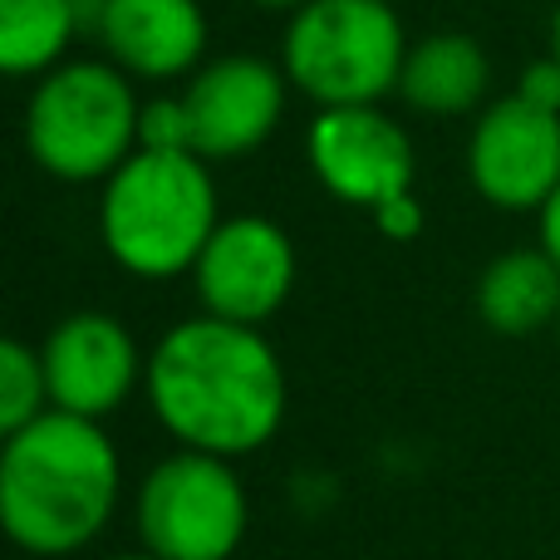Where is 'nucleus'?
I'll return each instance as SVG.
<instances>
[{"label":"nucleus","instance_id":"6","mask_svg":"<svg viewBox=\"0 0 560 560\" xmlns=\"http://www.w3.org/2000/svg\"><path fill=\"white\" fill-rule=\"evenodd\" d=\"M133 526L158 560H232L252 526V502L226 457L177 447L143 472Z\"/></svg>","mask_w":560,"mask_h":560},{"label":"nucleus","instance_id":"24","mask_svg":"<svg viewBox=\"0 0 560 560\" xmlns=\"http://www.w3.org/2000/svg\"><path fill=\"white\" fill-rule=\"evenodd\" d=\"M556 339H560V319H556Z\"/></svg>","mask_w":560,"mask_h":560},{"label":"nucleus","instance_id":"15","mask_svg":"<svg viewBox=\"0 0 560 560\" xmlns=\"http://www.w3.org/2000/svg\"><path fill=\"white\" fill-rule=\"evenodd\" d=\"M74 35H84L74 0H0V69L10 79H45Z\"/></svg>","mask_w":560,"mask_h":560},{"label":"nucleus","instance_id":"23","mask_svg":"<svg viewBox=\"0 0 560 560\" xmlns=\"http://www.w3.org/2000/svg\"><path fill=\"white\" fill-rule=\"evenodd\" d=\"M108 560H158V556H148V551H124V556H108Z\"/></svg>","mask_w":560,"mask_h":560},{"label":"nucleus","instance_id":"5","mask_svg":"<svg viewBox=\"0 0 560 560\" xmlns=\"http://www.w3.org/2000/svg\"><path fill=\"white\" fill-rule=\"evenodd\" d=\"M404 59V20L388 0H310L280 39L290 89L319 108H359L398 94Z\"/></svg>","mask_w":560,"mask_h":560},{"label":"nucleus","instance_id":"13","mask_svg":"<svg viewBox=\"0 0 560 560\" xmlns=\"http://www.w3.org/2000/svg\"><path fill=\"white\" fill-rule=\"evenodd\" d=\"M487 84H492L487 49L477 45L472 35L438 30V35L408 45L404 79H398V98H404L413 114L457 118V114H472V108L482 104Z\"/></svg>","mask_w":560,"mask_h":560},{"label":"nucleus","instance_id":"9","mask_svg":"<svg viewBox=\"0 0 560 560\" xmlns=\"http://www.w3.org/2000/svg\"><path fill=\"white\" fill-rule=\"evenodd\" d=\"M49 378V408L104 423L148 378V359L133 329L104 310H74L39 345Z\"/></svg>","mask_w":560,"mask_h":560},{"label":"nucleus","instance_id":"2","mask_svg":"<svg viewBox=\"0 0 560 560\" xmlns=\"http://www.w3.org/2000/svg\"><path fill=\"white\" fill-rule=\"evenodd\" d=\"M124 463L104 423L49 408L0 447V526L25 556L65 560L114 526Z\"/></svg>","mask_w":560,"mask_h":560},{"label":"nucleus","instance_id":"20","mask_svg":"<svg viewBox=\"0 0 560 560\" xmlns=\"http://www.w3.org/2000/svg\"><path fill=\"white\" fill-rule=\"evenodd\" d=\"M536 217H541V252H546V256H551V261L560 266V187H556V192H551V202H546Z\"/></svg>","mask_w":560,"mask_h":560},{"label":"nucleus","instance_id":"21","mask_svg":"<svg viewBox=\"0 0 560 560\" xmlns=\"http://www.w3.org/2000/svg\"><path fill=\"white\" fill-rule=\"evenodd\" d=\"M252 5H261V10H290V15H295V10H305L310 0H252Z\"/></svg>","mask_w":560,"mask_h":560},{"label":"nucleus","instance_id":"14","mask_svg":"<svg viewBox=\"0 0 560 560\" xmlns=\"http://www.w3.org/2000/svg\"><path fill=\"white\" fill-rule=\"evenodd\" d=\"M472 305L492 335L526 339L560 319V266L541 246H516L487 261L477 276Z\"/></svg>","mask_w":560,"mask_h":560},{"label":"nucleus","instance_id":"18","mask_svg":"<svg viewBox=\"0 0 560 560\" xmlns=\"http://www.w3.org/2000/svg\"><path fill=\"white\" fill-rule=\"evenodd\" d=\"M516 98H526V104L541 108V114H560V65H556L551 55H546V59H532V65L522 69Z\"/></svg>","mask_w":560,"mask_h":560},{"label":"nucleus","instance_id":"8","mask_svg":"<svg viewBox=\"0 0 560 560\" xmlns=\"http://www.w3.org/2000/svg\"><path fill=\"white\" fill-rule=\"evenodd\" d=\"M192 285L202 300V315L261 329L266 319L280 315V305L295 290V246H290L285 226L256 212L222 217V226L192 266Z\"/></svg>","mask_w":560,"mask_h":560},{"label":"nucleus","instance_id":"22","mask_svg":"<svg viewBox=\"0 0 560 560\" xmlns=\"http://www.w3.org/2000/svg\"><path fill=\"white\" fill-rule=\"evenodd\" d=\"M551 59L560 65V5H556V15H551Z\"/></svg>","mask_w":560,"mask_h":560},{"label":"nucleus","instance_id":"16","mask_svg":"<svg viewBox=\"0 0 560 560\" xmlns=\"http://www.w3.org/2000/svg\"><path fill=\"white\" fill-rule=\"evenodd\" d=\"M45 413H49L45 359L25 339H5L0 345V433L10 438Z\"/></svg>","mask_w":560,"mask_h":560},{"label":"nucleus","instance_id":"19","mask_svg":"<svg viewBox=\"0 0 560 560\" xmlns=\"http://www.w3.org/2000/svg\"><path fill=\"white\" fill-rule=\"evenodd\" d=\"M369 217H374L378 236H388V242H413V236L423 232V222H428L423 202H418L413 192L394 197V202H384V207H378V212H369Z\"/></svg>","mask_w":560,"mask_h":560},{"label":"nucleus","instance_id":"3","mask_svg":"<svg viewBox=\"0 0 560 560\" xmlns=\"http://www.w3.org/2000/svg\"><path fill=\"white\" fill-rule=\"evenodd\" d=\"M217 226V183L197 153L138 148L98 192V242L138 280L192 276Z\"/></svg>","mask_w":560,"mask_h":560},{"label":"nucleus","instance_id":"11","mask_svg":"<svg viewBox=\"0 0 560 560\" xmlns=\"http://www.w3.org/2000/svg\"><path fill=\"white\" fill-rule=\"evenodd\" d=\"M285 69L261 55H226L202 65L183 89L192 153L202 163L252 158L285 114Z\"/></svg>","mask_w":560,"mask_h":560},{"label":"nucleus","instance_id":"4","mask_svg":"<svg viewBox=\"0 0 560 560\" xmlns=\"http://www.w3.org/2000/svg\"><path fill=\"white\" fill-rule=\"evenodd\" d=\"M143 104L108 59H65L35 79L25 104V153L59 183H108L138 153Z\"/></svg>","mask_w":560,"mask_h":560},{"label":"nucleus","instance_id":"1","mask_svg":"<svg viewBox=\"0 0 560 560\" xmlns=\"http://www.w3.org/2000/svg\"><path fill=\"white\" fill-rule=\"evenodd\" d=\"M143 394L177 447L236 463L280 433L290 388L261 329L192 315L153 345Z\"/></svg>","mask_w":560,"mask_h":560},{"label":"nucleus","instance_id":"10","mask_svg":"<svg viewBox=\"0 0 560 560\" xmlns=\"http://www.w3.org/2000/svg\"><path fill=\"white\" fill-rule=\"evenodd\" d=\"M467 177L497 212H541L560 187V114L516 94L487 104L467 138Z\"/></svg>","mask_w":560,"mask_h":560},{"label":"nucleus","instance_id":"7","mask_svg":"<svg viewBox=\"0 0 560 560\" xmlns=\"http://www.w3.org/2000/svg\"><path fill=\"white\" fill-rule=\"evenodd\" d=\"M305 158L315 183L345 207L378 212L384 202L413 192V143H408L404 124L378 104L319 108L310 118Z\"/></svg>","mask_w":560,"mask_h":560},{"label":"nucleus","instance_id":"12","mask_svg":"<svg viewBox=\"0 0 560 560\" xmlns=\"http://www.w3.org/2000/svg\"><path fill=\"white\" fill-rule=\"evenodd\" d=\"M98 45L128 79L167 84L202 65L207 15L197 0H108Z\"/></svg>","mask_w":560,"mask_h":560},{"label":"nucleus","instance_id":"17","mask_svg":"<svg viewBox=\"0 0 560 560\" xmlns=\"http://www.w3.org/2000/svg\"><path fill=\"white\" fill-rule=\"evenodd\" d=\"M138 148H153V153H192V128H187L183 94L143 104V118H138Z\"/></svg>","mask_w":560,"mask_h":560}]
</instances>
